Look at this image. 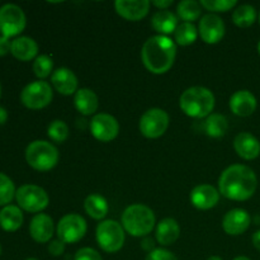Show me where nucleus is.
<instances>
[{"label":"nucleus","instance_id":"1","mask_svg":"<svg viewBox=\"0 0 260 260\" xmlns=\"http://www.w3.org/2000/svg\"><path fill=\"white\" fill-rule=\"evenodd\" d=\"M258 178L251 168L235 164L222 172L218 179V192L231 201H248L255 193Z\"/></svg>","mask_w":260,"mask_h":260},{"label":"nucleus","instance_id":"2","mask_svg":"<svg viewBox=\"0 0 260 260\" xmlns=\"http://www.w3.org/2000/svg\"><path fill=\"white\" fill-rule=\"evenodd\" d=\"M177 57V46L167 36L150 37L142 46L141 58L145 68L152 74H165L172 69Z\"/></svg>","mask_w":260,"mask_h":260},{"label":"nucleus","instance_id":"3","mask_svg":"<svg viewBox=\"0 0 260 260\" xmlns=\"http://www.w3.org/2000/svg\"><path fill=\"white\" fill-rule=\"evenodd\" d=\"M179 106L188 117L205 118L215 108V95L205 86H192L180 95Z\"/></svg>","mask_w":260,"mask_h":260},{"label":"nucleus","instance_id":"4","mask_svg":"<svg viewBox=\"0 0 260 260\" xmlns=\"http://www.w3.org/2000/svg\"><path fill=\"white\" fill-rule=\"evenodd\" d=\"M155 215L150 207L145 205H131L122 213V226L124 231L135 238L147 236L155 228Z\"/></svg>","mask_w":260,"mask_h":260},{"label":"nucleus","instance_id":"5","mask_svg":"<svg viewBox=\"0 0 260 260\" xmlns=\"http://www.w3.org/2000/svg\"><path fill=\"white\" fill-rule=\"evenodd\" d=\"M28 165L38 172H48L58 162V151L51 142L37 140L30 142L25 149Z\"/></svg>","mask_w":260,"mask_h":260},{"label":"nucleus","instance_id":"6","mask_svg":"<svg viewBox=\"0 0 260 260\" xmlns=\"http://www.w3.org/2000/svg\"><path fill=\"white\" fill-rule=\"evenodd\" d=\"M96 243L107 253H117L124 244V229L114 220H106L96 228Z\"/></svg>","mask_w":260,"mask_h":260},{"label":"nucleus","instance_id":"7","mask_svg":"<svg viewBox=\"0 0 260 260\" xmlns=\"http://www.w3.org/2000/svg\"><path fill=\"white\" fill-rule=\"evenodd\" d=\"M15 200L22 210L30 213H37L47 208L50 198L43 188L35 184H24L15 193Z\"/></svg>","mask_w":260,"mask_h":260},{"label":"nucleus","instance_id":"8","mask_svg":"<svg viewBox=\"0 0 260 260\" xmlns=\"http://www.w3.org/2000/svg\"><path fill=\"white\" fill-rule=\"evenodd\" d=\"M53 96L52 88L47 81L37 80L28 84L20 93L23 106L29 109H42L51 103Z\"/></svg>","mask_w":260,"mask_h":260},{"label":"nucleus","instance_id":"9","mask_svg":"<svg viewBox=\"0 0 260 260\" xmlns=\"http://www.w3.org/2000/svg\"><path fill=\"white\" fill-rule=\"evenodd\" d=\"M140 132L147 139H159L169 127V114L160 108H151L140 118Z\"/></svg>","mask_w":260,"mask_h":260},{"label":"nucleus","instance_id":"10","mask_svg":"<svg viewBox=\"0 0 260 260\" xmlns=\"http://www.w3.org/2000/svg\"><path fill=\"white\" fill-rule=\"evenodd\" d=\"M25 14L18 5L5 4L0 8V32L4 37H15L24 30Z\"/></svg>","mask_w":260,"mask_h":260},{"label":"nucleus","instance_id":"11","mask_svg":"<svg viewBox=\"0 0 260 260\" xmlns=\"http://www.w3.org/2000/svg\"><path fill=\"white\" fill-rule=\"evenodd\" d=\"M88 226L86 221L78 213H69L63 216L57 223V236L65 244H75L85 236Z\"/></svg>","mask_w":260,"mask_h":260},{"label":"nucleus","instance_id":"12","mask_svg":"<svg viewBox=\"0 0 260 260\" xmlns=\"http://www.w3.org/2000/svg\"><path fill=\"white\" fill-rule=\"evenodd\" d=\"M90 132L98 141L109 142L118 136L119 124L111 114L98 113L91 118Z\"/></svg>","mask_w":260,"mask_h":260},{"label":"nucleus","instance_id":"13","mask_svg":"<svg viewBox=\"0 0 260 260\" xmlns=\"http://www.w3.org/2000/svg\"><path fill=\"white\" fill-rule=\"evenodd\" d=\"M200 36L208 45L218 43L225 36V23L216 14L203 15L200 20Z\"/></svg>","mask_w":260,"mask_h":260},{"label":"nucleus","instance_id":"14","mask_svg":"<svg viewBox=\"0 0 260 260\" xmlns=\"http://www.w3.org/2000/svg\"><path fill=\"white\" fill-rule=\"evenodd\" d=\"M150 4L151 3L147 0H117L114 8L122 18L137 22L149 14Z\"/></svg>","mask_w":260,"mask_h":260},{"label":"nucleus","instance_id":"15","mask_svg":"<svg viewBox=\"0 0 260 260\" xmlns=\"http://www.w3.org/2000/svg\"><path fill=\"white\" fill-rule=\"evenodd\" d=\"M251 223V217L243 208L229 211L222 220V228L228 235L238 236L245 233Z\"/></svg>","mask_w":260,"mask_h":260},{"label":"nucleus","instance_id":"16","mask_svg":"<svg viewBox=\"0 0 260 260\" xmlns=\"http://www.w3.org/2000/svg\"><path fill=\"white\" fill-rule=\"evenodd\" d=\"M220 201V192L210 184L197 185L190 192V202L198 210H211Z\"/></svg>","mask_w":260,"mask_h":260},{"label":"nucleus","instance_id":"17","mask_svg":"<svg viewBox=\"0 0 260 260\" xmlns=\"http://www.w3.org/2000/svg\"><path fill=\"white\" fill-rule=\"evenodd\" d=\"M258 107L255 95L249 90H238L230 98V109L239 117H249Z\"/></svg>","mask_w":260,"mask_h":260},{"label":"nucleus","instance_id":"18","mask_svg":"<svg viewBox=\"0 0 260 260\" xmlns=\"http://www.w3.org/2000/svg\"><path fill=\"white\" fill-rule=\"evenodd\" d=\"M53 221L46 213H38L32 218L29 225V234L30 238L36 243L45 244L50 241V239L53 235Z\"/></svg>","mask_w":260,"mask_h":260},{"label":"nucleus","instance_id":"19","mask_svg":"<svg viewBox=\"0 0 260 260\" xmlns=\"http://www.w3.org/2000/svg\"><path fill=\"white\" fill-rule=\"evenodd\" d=\"M234 149L241 159L254 160L260 155V142L254 135L241 132L234 140Z\"/></svg>","mask_w":260,"mask_h":260},{"label":"nucleus","instance_id":"20","mask_svg":"<svg viewBox=\"0 0 260 260\" xmlns=\"http://www.w3.org/2000/svg\"><path fill=\"white\" fill-rule=\"evenodd\" d=\"M51 83L62 95H71L78 91V78L68 68H60L51 75Z\"/></svg>","mask_w":260,"mask_h":260},{"label":"nucleus","instance_id":"21","mask_svg":"<svg viewBox=\"0 0 260 260\" xmlns=\"http://www.w3.org/2000/svg\"><path fill=\"white\" fill-rule=\"evenodd\" d=\"M10 53L19 61L33 60L38 53V45L30 37H25V36L18 37L12 41Z\"/></svg>","mask_w":260,"mask_h":260},{"label":"nucleus","instance_id":"22","mask_svg":"<svg viewBox=\"0 0 260 260\" xmlns=\"http://www.w3.org/2000/svg\"><path fill=\"white\" fill-rule=\"evenodd\" d=\"M156 240L164 246L174 244L180 236V226L174 218H164L156 226Z\"/></svg>","mask_w":260,"mask_h":260},{"label":"nucleus","instance_id":"23","mask_svg":"<svg viewBox=\"0 0 260 260\" xmlns=\"http://www.w3.org/2000/svg\"><path fill=\"white\" fill-rule=\"evenodd\" d=\"M74 103H75V108L78 109V112H80L84 116H90V114L95 113L99 106L96 94L93 90L86 88L79 89L76 91Z\"/></svg>","mask_w":260,"mask_h":260},{"label":"nucleus","instance_id":"24","mask_svg":"<svg viewBox=\"0 0 260 260\" xmlns=\"http://www.w3.org/2000/svg\"><path fill=\"white\" fill-rule=\"evenodd\" d=\"M151 25L160 36H167L174 33L178 27V18L174 13L169 10H159L151 18Z\"/></svg>","mask_w":260,"mask_h":260},{"label":"nucleus","instance_id":"25","mask_svg":"<svg viewBox=\"0 0 260 260\" xmlns=\"http://www.w3.org/2000/svg\"><path fill=\"white\" fill-rule=\"evenodd\" d=\"M23 213L18 206L8 205L0 211V226L4 231L14 233L22 226Z\"/></svg>","mask_w":260,"mask_h":260},{"label":"nucleus","instance_id":"26","mask_svg":"<svg viewBox=\"0 0 260 260\" xmlns=\"http://www.w3.org/2000/svg\"><path fill=\"white\" fill-rule=\"evenodd\" d=\"M85 212L94 220H103L108 213V202L101 194H90L84 202Z\"/></svg>","mask_w":260,"mask_h":260},{"label":"nucleus","instance_id":"27","mask_svg":"<svg viewBox=\"0 0 260 260\" xmlns=\"http://www.w3.org/2000/svg\"><path fill=\"white\" fill-rule=\"evenodd\" d=\"M203 128H205L206 134L210 137H213V139L225 136L229 129L228 118L225 116H222V114L212 113L206 119L205 124H203Z\"/></svg>","mask_w":260,"mask_h":260},{"label":"nucleus","instance_id":"28","mask_svg":"<svg viewBox=\"0 0 260 260\" xmlns=\"http://www.w3.org/2000/svg\"><path fill=\"white\" fill-rule=\"evenodd\" d=\"M177 13L180 19L185 20L187 23H193L194 20L200 19L202 5L196 0H183L178 4Z\"/></svg>","mask_w":260,"mask_h":260},{"label":"nucleus","instance_id":"29","mask_svg":"<svg viewBox=\"0 0 260 260\" xmlns=\"http://www.w3.org/2000/svg\"><path fill=\"white\" fill-rule=\"evenodd\" d=\"M256 20V10L253 5L244 4L236 8L233 13V22L240 28H248Z\"/></svg>","mask_w":260,"mask_h":260},{"label":"nucleus","instance_id":"30","mask_svg":"<svg viewBox=\"0 0 260 260\" xmlns=\"http://www.w3.org/2000/svg\"><path fill=\"white\" fill-rule=\"evenodd\" d=\"M198 37V30L193 23H182L178 24L177 29L174 32V38L178 45L180 46H189L196 42Z\"/></svg>","mask_w":260,"mask_h":260},{"label":"nucleus","instance_id":"31","mask_svg":"<svg viewBox=\"0 0 260 260\" xmlns=\"http://www.w3.org/2000/svg\"><path fill=\"white\" fill-rule=\"evenodd\" d=\"M14 183L8 175L0 173V206H8L15 197Z\"/></svg>","mask_w":260,"mask_h":260},{"label":"nucleus","instance_id":"32","mask_svg":"<svg viewBox=\"0 0 260 260\" xmlns=\"http://www.w3.org/2000/svg\"><path fill=\"white\" fill-rule=\"evenodd\" d=\"M47 135L53 142L57 144H62L68 140L69 137V127L61 119H56V121L51 122V124L47 128Z\"/></svg>","mask_w":260,"mask_h":260},{"label":"nucleus","instance_id":"33","mask_svg":"<svg viewBox=\"0 0 260 260\" xmlns=\"http://www.w3.org/2000/svg\"><path fill=\"white\" fill-rule=\"evenodd\" d=\"M53 69V61L50 56L40 55L36 57L33 63V73L38 79H46L50 76Z\"/></svg>","mask_w":260,"mask_h":260},{"label":"nucleus","instance_id":"34","mask_svg":"<svg viewBox=\"0 0 260 260\" xmlns=\"http://www.w3.org/2000/svg\"><path fill=\"white\" fill-rule=\"evenodd\" d=\"M238 4L236 0H202L201 5L210 12H228Z\"/></svg>","mask_w":260,"mask_h":260},{"label":"nucleus","instance_id":"35","mask_svg":"<svg viewBox=\"0 0 260 260\" xmlns=\"http://www.w3.org/2000/svg\"><path fill=\"white\" fill-rule=\"evenodd\" d=\"M74 260H103V258L95 249L81 248L76 251Z\"/></svg>","mask_w":260,"mask_h":260},{"label":"nucleus","instance_id":"36","mask_svg":"<svg viewBox=\"0 0 260 260\" xmlns=\"http://www.w3.org/2000/svg\"><path fill=\"white\" fill-rule=\"evenodd\" d=\"M145 260H178L177 256L172 253V251L167 250V249H155L151 253L147 254Z\"/></svg>","mask_w":260,"mask_h":260},{"label":"nucleus","instance_id":"37","mask_svg":"<svg viewBox=\"0 0 260 260\" xmlns=\"http://www.w3.org/2000/svg\"><path fill=\"white\" fill-rule=\"evenodd\" d=\"M63 251H65V243L61 241L60 239L57 240H52L48 245V253L52 256H60L62 255Z\"/></svg>","mask_w":260,"mask_h":260},{"label":"nucleus","instance_id":"38","mask_svg":"<svg viewBox=\"0 0 260 260\" xmlns=\"http://www.w3.org/2000/svg\"><path fill=\"white\" fill-rule=\"evenodd\" d=\"M10 48H12V42L9 41V38L0 36V57L8 55L10 52Z\"/></svg>","mask_w":260,"mask_h":260},{"label":"nucleus","instance_id":"39","mask_svg":"<svg viewBox=\"0 0 260 260\" xmlns=\"http://www.w3.org/2000/svg\"><path fill=\"white\" fill-rule=\"evenodd\" d=\"M151 4L157 7L159 9L167 10L168 8L173 4V0H161V2H160V0H155V2H151Z\"/></svg>","mask_w":260,"mask_h":260},{"label":"nucleus","instance_id":"40","mask_svg":"<svg viewBox=\"0 0 260 260\" xmlns=\"http://www.w3.org/2000/svg\"><path fill=\"white\" fill-rule=\"evenodd\" d=\"M141 246H142V249H144V250L149 251V253H151L152 250H155V243H154V240H152V239H150V238L144 239Z\"/></svg>","mask_w":260,"mask_h":260},{"label":"nucleus","instance_id":"41","mask_svg":"<svg viewBox=\"0 0 260 260\" xmlns=\"http://www.w3.org/2000/svg\"><path fill=\"white\" fill-rule=\"evenodd\" d=\"M251 240H253L254 248H255L256 250L260 251V230L256 231V233L254 234L253 239H251Z\"/></svg>","mask_w":260,"mask_h":260},{"label":"nucleus","instance_id":"42","mask_svg":"<svg viewBox=\"0 0 260 260\" xmlns=\"http://www.w3.org/2000/svg\"><path fill=\"white\" fill-rule=\"evenodd\" d=\"M7 119H8L7 109L3 108V107H0V126L5 123V122H7Z\"/></svg>","mask_w":260,"mask_h":260},{"label":"nucleus","instance_id":"43","mask_svg":"<svg viewBox=\"0 0 260 260\" xmlns=\"http://www.w3.org/2000/svg\"><path fill=\"white\" fill-rule=\"evenodd\" d=\"M234 260H251V259L248 258V256H236Z\"/></svg>","mask_w":260,"mask_h":260},{"label":"nucleus","instance_id":"44","mask_svg":"<svg viewBox=\"0 0 260 260\" xmlns=\"http://www.w3.org/2000/svg\"><path fill=\"white\" fill-rule=\"evenodd\" d=\"M207 260H222L220 258V256H217V255H212V256H210V258H208Z\"/></svg>","mask_w":260,"mask_h":260},{"label":"nucleus","instance_id":"45","mask_svg":"<svg viewBox=\"0 0 260 260\" xmlns=\"http://www.w3.org/2000/svg\"><path fill=\"white\" fill-rule=\"evenodd\" d=\"M258 53H259V56H260V41H259V43H258Z\"/></svg>","mask_w":260,"mask_h":260},{"label":"nucleus","instance_id":"46","mask_svg":"<svg viewBox=\"0 0 260 260\" xmlns=\"http://www.w3.org/2000/svg\"><path fill=\"white\" fill-rule=\"evenodd\" d=\"M25 260H38V259H36V258H28V259H25Z\"/></svg>","mask_w":260,"mask_h":260},{"label":"nucleus","instance_id":"47","mask_svg":"<svg viewBox=\"0 0 260 260\" xmlns=\"http://www.w3.org/2000/svg\"><path fill=\"white\" fill-rule=\"evenodd\" d=\"M0 96H2V86H0Z\"/></svg>","mask_w":260,"mask_h":260},{"label":"nucleus","instance_id":"48","mask_svg":"<svg viewBox=\"0 0 260 260\" xmlns=\"http://www.w3.org/2000/svg\"><path fill=\"white\" fill-rule=\"evenodd\" d=\"M0 255H2V245H0Z\"/></svg>","mask_w":260,"mask_h":260},{"label":"nucleus","instance_id":"49","mask_svg":"<svg viewBox=\"0 0 260 260\" xmlns=\"http://www.w3.org/2000/svg\"><path fill=\"white\" fill-rule=\"evenodd\" d=\"M259 23H260V14H259Z\"/></svg>","mask_w":260,"mask_h":260}]
</instances>
